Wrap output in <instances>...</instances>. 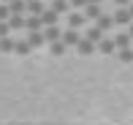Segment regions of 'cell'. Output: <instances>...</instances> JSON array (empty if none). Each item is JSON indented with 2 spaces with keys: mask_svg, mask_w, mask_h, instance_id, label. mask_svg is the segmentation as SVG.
<instances>
[{
  "mask_svg": "<svg viewBox=\"0 0 133 125\" xmlns=\"http://www.w3.org/2000/svg\"><path fill=\"white\" fill-rule=\"evenodd\" d=\"M25 3H33V0H25Z\"/></svg>",
  "mask_w": 133,
  "mask_h": 125,
  "instance_id": "f546056e",
  "label": "cell"
},
{
  "mask_svg": "<svg viewBox=\"0 0 133 125\" xmlns=\"http://www.w3.org/2000/svg\"><path fill=\"white\" fill-rule=\"evenodd\" d=\"M82 38H84L82 30H68V27L63 30V44L68 46V49H76V46L82 44Z\"/></svg>",
  "mask_w": 133,
  "mask_h": 125,
  "instance_id": "7a4b0ae2",
  "label": "cell"
},
{
  "mask_svg": "<svg viewBox=\"0 0 133 125\" xmlns=\"http://www.w3.org/2000/svg\"><path fill=\"white\" fill-rule=\"evenodd\" d=\"M49 8L57 16H68L71 14V3H68V0H49Z\"/></svg>",
  "mask_w": 133,
  "mask_h": 125,
  "instance_id": "277c9868",
  "label": "cell"
},
{
  "mask_svg": "<svg viewBox=\"0 0 133 125\" xmlns=\"http://www.w3.org/2000/svg\"><path fill=\"white\" fill-rule=\"evenodd\" d=\"M65 22H68V30H84V27H87V19H84L82 11H71V14L65 16Z\"/></svg>",
  "mask_w": 133,
  "mask_h": 125,
  "instance_id": "6da1fadb",
  "label": "cell"
},
{
  "mask_svg": "<svg viewBox=\"0 0 133 125\" xmlns=\"http://www.w3.org/2000/svg\"><path fill=\"white\" fill-rule=\"evenodd\" d=\"M87 3H90V5H101L103 0H87Z\"/></svg>",
  "mask_w": 133,
  "mask_h": 125,
  "instance_id": "4316f807",
  "label": "cell"
},
{
  "mask_svg": "<svg viewBox=\"0 0 133 125\" xmlns=\"http://www.w3.org/2000/svg\"><path fill=\"white\" fill-rule=\"evenodd\" d=\"M95 27H98V30H103V33H109V30L114 27V19H111V14H103L98 22H95Z\"/></svg>",
  "mask_w": 133,
  "mask_h": 125,
  "instance_id": "9a60e30c",
  "label": "cell"
},
{
  "mask_svg": "<svg viewBox=\"0 0 133 125\" xmlns=\"http://www.w3.org/2000/svg\"><path fill=\"white\" fill-rule=\"evenodd\" d=\"M8 27H11V33H14V30H25V16H11Z\"/></svg>",
  "mask_w": 133,
  "mask_h": 125,
  "instance_id": "d6986e66",
  "label": "cell"
},
{
  "mask_svg": "<svg viewBox=\"0 0 133 125\" xmlns=\"http://www.w3.org/2000/svg\"><path fill=\"white\" fill-rule=\"evenodd\" d=\"M128 11H130V16H133V3H130V5H128Z\"/></svg>",
  "mask_w": 133,
  "mask_h": 125,
  "instance_id": "83f0119b",
  "label": "cell"
},
{
  "mask_svg": "<svg viewBox=\"0 0 133 125\" xmlns=\"http://www.w3.org/2000/svg\"><path fill=\"white\" fill-rule=\"evenodd\" d=\"M95 49H98V46H95V44H90V41H87V38H82V44H79V46H76V52H79V55H82V57H90V55H92V52H95Z\"/></svg>",
  "mask_w": 133,
  "mask_h": 125,
  "instance_id": "5bb4252c",
  "label": "cell"
},
{
  "mask_svg": "<svg viewBox=\"0 0 133 125\" xmlns=\"http://www.w3.org/2000/svg\"><path fill=\"white\" fill-rule=\"evenodd\" d=\"M14 46H16V38H14V35L0 41V52H3V55H14Z\"/></svg>",
  "mask_w": 133,
  "mask_h": 125,
  "instance_id": "2e32d148",
  "label": "cell"
},
{
  "mask_svg": "<svg viewBox=\"0 0 133 125\" xmlns=\"http://www.w3.org/2000/svg\"><path fill=\"white\" fill-rule=\"evenodd\" d=\"M65 49H68V46L63 44V41H57V44H49V52L54 57H60V55H65Z\"/></svg>",
  "mask_w": 133,
  "mask_h": 125,
  "instance_id": "ffe728a7",
  "label": "cell"
},
{
  "mask_svg": "<svg viewBox=\"0 0 133 125\" xmlns=\"http://www.w3.org/2000/svg\"><path fill=\"white\" fill-rule=\"evenodd\" d=\"M11 19V8L5 3H0V22H8Z\"/></svg>",
  "mask_w": 133,
  "mask_h": 125,
  "instance_id": "44dd1931",
  "label": "cell"
},
{
  "mask_svg": "<svg viewBox=\"0 0 133 125\" xmlns=\"http://www.w3.org/2000/svg\"><path fill=\"white\" fill-rule=\"evenodd\" d=\"M3 38H11V27H8V22H0V41Z\"/></svg>",
  "mask_w": 133,
  "mask_h": 125,
  "instance_id": "603a6c76",
  "label": "cell"
},
{
  "mask_svg": "<svg viewBox=\"0 0 133 125\" xmlns=\"http://www.w3.org/2000/svg\"><path fill=\"white\" fill-rule=\"evenodd\" d=\"M27 44H30V49H41V46L46 44L44 30H41V33H27Z\"/></svg>",
  "mask_w": 133,
  "mask_h": 125,
  "instance_id": "8fae6325",
  "label": "cell"
},
{
  "mask_svg": "<svg viewBox=\"0 0 133 125\" xmlns=\"http://www.w3.org/2000/svg\"><path fill=\"white\" fill-rule=\"evenodd\" d=\"M46 8H49V5H46L44 0H33V3H27V16H41Z\"/></svg>",
  "mask_w": 133,
  "mask_h": 125,
  "instance_id": "30bf717a",
  "label": "cell"
},
{
  "mask_svg": "<svg viewBox=\"0 0 133 125\" xmlns=\"http://www.w3.org/2000/svg\"><path fill=\"white\" fill-rule=\"evenodd\" d=\"M11 8V16H27V3L25 0H14V3H8Z\"/></svg>",
  "mask_w": 133,
  "mask_h": 125,
  "instance_id": "7c38bea8",
  "label": "cell"
},
{
  "mask_svg": "<svg viewBox=\"0 0 133 125\" xmlns=\"http://www.w3.org/2000/svg\"><path fill=\"white\" fill-rule=\"evenodd\" d=\"M111 19H114V25H122V27H128L130 22H133V16H130V11L128 8H117L111 14Z\"/></svg>",
  "mask_w": 133,
  "mask_h": 125,
  "instance_id": "5b68a950",
  "label": "cell"
},
{
  "mask_svg": "<svg viewBox=\"0 0 133 125\" xmlns=\"http://www.w3.org/2000/svg\"><path fill=\"white\" fill-rule=\"evenodd\" d=\"M130 35H128V30H122V33H117L114 35V46H117V52H122V49H130Z\"/></svg>",
  "mask_w": 133,
  "mask_h": 125,
  "instance_id": "ba28073f",
  "label": "cell"
},
{
  "mask_svg": "<svg viewBox=\"0 0 133 125\" xmlns=\"http://www.w3.org/2000/svg\"><path fill=\"white\" fill-rule=\"evenodd\" d=\"M128 35H130V41H133V22L128 25Z\"/></svg>",
  "mask_w": 133,
  "mask_h": 125,
  "instance_id": "484cf974",
  "label": "cell"
},
{
  "mask_svg": "<svg viewBox=\"0 0 133 125\" xmlns=\"http://www.w3.org/2000/svg\"><path fill=\"white\" fill-rule=\"evenodd\" d=\"M68 3H71V11H84L87 0H68Z\"/></svg>",
  "mask_w": 133,
  "mask_h": 125,
  "instance_id": "cb8c5ba5",
  "label": "cell"
},
{
  "mask_svg": "<svg viewBox=\"0 0 133 125\" xmlns=\"http://www.w3.org/2000/svg\"><path fill=\"white\" fill-rule=\"evenodd\" d=\"M117 55H119L122 63H133V49H122V52H117Z\"/></svg>",
  "mask_w": 133,
  "mask_h": 125,
  "instance_id": "7402d4cb",
  "label": "cell"
},
{
  "mask_svg": "<svg viewBox=\"0 0 133 125\" xmlns=\"http://www.w3.org/2000/svg\"><path fill=\"white\" fill-rule=\"evenodd\" d=\"M82 35H84V38L90 41V44H95V46H98L101 41L106 38V33H103V30H98V27H95V25H90V27H84V33H82Z\"/></svg>",
  "mask_w": 133,
  "mask_h": 125,
  "instance_id": "3957f363",
  "label": "cell"
},
{
  "mask_svg": "<svg viewBox=\"0 0 133 125\" xmlns=\"http://www.w3.org/2000/svg\"><path fill=\"white\" fill-rule=\"evenodd\" d=\"M98 52H103V55H111V52H117V46H114V38H103L98 44Z\"/></svg>",
  "mask_w": 133,
  "mask_h": 125,
  "instance_id": "ac0fdd59",
  "label": "cell"
},
{
  "mask_svg": "<svg viewBox=\"0 0 133 125\" xmlns=\"http://www.w3.org/2000/svg\"><path fill=\"white\" fill-rule=\"evenodd\" d=\"M0 3H5V5H8V3H14V0H0Z\"/></svg>",
  "mask_w": 133,
  "mask_h": 125,
  "instance_id": "f1b7e54d",
  "label": "cell"
},
{
  "mask_svg": "<svg viewBox=\"0 0 133 125\" xmlns=\"http://www.w3.org/2000/svg\"><path fill=\"white\" fill-rule=\"evenodd\" d=\"M130 3H133V0H114V5H117V8H128Z\"/></svg>",
  "mask_w": 133,
  "mask_h": 125,
  "instance_id": "d4e9b609",
  "label": "cell"
},
{
  "mask_svg": "<svg viewBox=\"0 0 133 125\" xmlns=\"http://www.w3.org/2000/svg\"><path fill=\"white\" fill-rule=\"evenodd\" d=\"M82 14H84V19H87V22H98L101 16H103V8H101V5H90V3H87Z\"/></svg>",
  "mask_w": 133,
  "mask_h": 125,
  "instance_id": "52a82bcc",
  "label": "cell"
},
{
  "mask_svg": "<svg viewBox=\"0 0 133 125\" xmlns=\"http://www.w3.org/2000/svg\"><path fill=\"white\" fill-rule=\"evenodd\" d=\"M41 22H44V27H54V25H60V16L54 14L52 8H46L44 14H41Z\"/></svg>",
  "mask_w": 133,
  "mask_h": 125,
  "instance_id": "4fadbf2b",
  "label": "cell"
},
{
  "mask_svg": "<svg viewBox=\"0 0 133 125\" xmlns=\"http://www.w3.org/2000/svg\"><path fill=\"white\" fill-rule=\"evenodd\" d=\"M44 38H46V44H57V41H63V27H60V25L44 27Z\"/></svg>",
  "mask_w": 133,
  "mask_h": 125,
  "instance_id": "8992f818",
  "label": "cell"
},
{
  "mask_svg": "<svg viewBox=\"0 0 133 125\" xmlns=\"http://www.w3.org/2000/svg\"><path fill=\"white\" fill-rule=\"evenodd\" d=\"M25 30L27 33H41V30H44L41 16H25Z\"/></svg>",
  "mask_w": 133,
  "mask_h": 125,
  "instance_id": "9c48e42d",
  "label": "cell"
},
{
  "mask_svg": "<svg viewBox=\"0 0 133 125\" xmlns=\"http://www.w3.org/2000/svg\"><path fill=\"white\" fill-rule=\"evenodd\" d=\"M30 44H27V38H22V41H16V46H14V55H19V57H25V55H30Z\"/></svg>",
  "mask_w": 133,
  "mask_h": 125,
  "instance_id": "e0dca14e",
  "label": "cell"
}]
</instances>
